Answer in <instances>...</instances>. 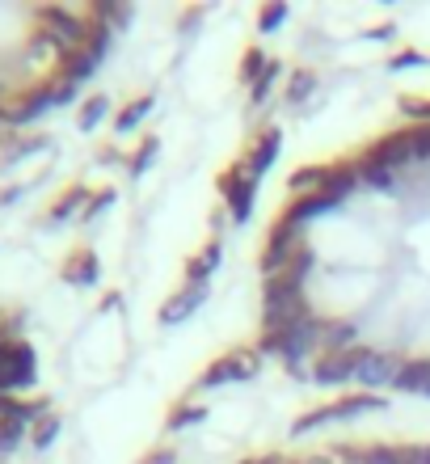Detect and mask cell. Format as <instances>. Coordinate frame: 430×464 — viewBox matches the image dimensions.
I'll use <instances>...</instances> for the list:
<instances>
[{"instance_id": "10", "label": "cell", "mask_w": 430, "mask_h": 464, "mask_svg": "<svg viewBox=\"0 0 430 464\" xmlns=\"http://www.w3.org/2000/svg\"><path fill=\"white\" fill-rule=\"evenodd\" d=\"M397 372H401V359L397 354H384V351H371L368 359H363V367H358V384H368V392L376 389V384H393Z\"/></svg>"}, {"instance_id": "51", "label": "cell", "mask_w": 430, "mask_h": 464, "mask_svg": "<svg viewBox=\"0 0 430 464\" xmlns=\"http://www.w3.org/2000/svg\"><path fill=\"white\" fill-rule=\"evenodd\" d=\"M0 122H9V119H5V106H0Z\"/></svg>"}, {"instance_id": "41", "label": "cell", "mask_w": 430, "mask_h": 464, "mask_svg": "<svg viewBox=\"0 0 430 464\" xmlns=\"http://www.w3.org/2000/svg\"><path fill=\"white\" fill-rule=\"evenodd\" d=\"M418 63H430L426 55H422V51H401V55H397V60L388 63V68H393V72H401V68H418Z\"/></svg>"}, {"instance_id": "7", "label": "cell", "mask_w": 430, "mask_h": 464, "mask_svg": "<svg viewBox=\"0 0 430 464\" xmlns=\"http://www.w3.org/2000/svg\"><path fill=\"white\" fill-rule=\"evenodd\" d=\"M363 160L368 165H380V169H401L406 160H414V148H409V131H388V135H380L376 144L363 152Z\"/></svg>"}, {"instance_id": "21", "label": "cell", "mask_w": 430, "mask_h": 464, "mask_svg": "<svg viewBox=\"0 0 430 464\" xmlns=\"http://www.w3.org/2000/svg\"><path fill=\"white\" fill-rule=\"evenodd\" d=\"M363 410H384V397L380 392H350V397H342V401H333V414L338 418H355L363 414Z\"/></svg>"}, {"instance_id": "50", "label": "cell", "mask_w": 430, "mask_h": 464, "mask_svg": "<svg viewBox=\"0 0 430 464\" xmlns=\"http://www.w3.org/2000/svg\"><path fill=\"white\" fill-rule=\"evenodd\" d=\"M312 464H333V460H330V456H317V460H312Z\"/></svg>"}, {"instance_id": "1", "label": "cell", "mask_w": 430, "mask_h": 464, "mask_svg": "<svg viewBox=\"0 0 430 464\" xmlns=\"http://www.w3.org/2000/svg\"><path fill=\"white\" fill-rule=\"evenodd\" d=\"M76 98V85H68V81H47V85H34L30 93H22V98H13V106H5V119L13 122V127H25V122H34L38 114L55 111V106H63V102Z\"/></svg>"}, {"instance_id": "3", "label": "cell", "mask_w": 430, "mask_h": 464, "mask_svg": "<svg viewBox=\"0 0 430 464\" xmlns=\"http://www.w3.org/2000/svg\"><path fill=\"white\" fill-rule=\"evenodd\" d=\"M38 376V354L30 343H5L0 346V392H17V389H30Z\"/></svg>"}, {"instance_id": "37", "label": "cell", "mask_w": 430, "mask_h": 464, "mask_svg": "<svg viewBox=\"0 0 430 464\" xmlns=\"http://www.w3.org/2000/svg\"><path fill=\"white\" fill-rule=\"evenodd\" d=\"M114 198H119V195H114V186H106V190H98V195L89 198V208L81 211V220H98V216H101V211H106V208H110Z\"/></svg>"}, {"instance_id": "49", "label": "cell", "mask_w": 430, "mask_h": 464, "mask_svg": "<svg viewBox=\"0 0 430 464\" xmlns=\"http://www.w3.org/2000/svg\"><path fill=\"white\" fill-rule=\"evenodd\" d=\"M418 464H430V443H426V448H422V460Z\"/></svg>"}, {"instance_id": "29", "label": "cell", "mask_w": 430, "mask_h": 464, "mask_svg": "<svg viewBox=\"0 0 430 464\" xmlns=\"http://www.w3.org/2000/svg\"><path fill=\"white\" fill-rule=\"evenodd\" d=\"M60 430H63V418L60 414L38 418V422H34V448H38V452H47L51 443L60 440Z\"/></svg>"}, {"instance_id": "11", "label": "cell", "mask_w": 430, "mask_h": 464, "mask_svg": "<svg viewBox=\"0 0 430 464\" xmlns=\"http://www.w3.org/2000/svg\"><path fill=\"white\" fill-rule=\"evenodd\" d=\"M279 148H283V131L279 127H266V131L258 135V144H253V152L245 157V165H249V173L262 182V173L271 169L274 160H279Z\"/></svg>"}, {"instance_id": "2", "label": "cell", "mask_w": 430, "mask_h": 464, "mask_svg": "<svg viewBox=\"0 0 430 464\" xmlns=\"http://www.w3.org/2000/svg\"><path fill=\"white\" fill-rule=\"evenodd\" d=\"M304 245H308L304 241V224H295L291 216H279L274 228H271V237H266V249H262V257H258L262 275H279Z\"/></svg>"}, {"instance_id": "32", "label": "cell", "mask_w": 430, "mask_h": 464, "mask_svg": "<svg viewBox=\"0 0 430 464\" xmlns=\"http://www.w3.org/2000/svg\"><path fill=\"white\" fill-rule=\"evenodd\" d=\"M320 178H325V169H320V165H308V169H295L291 178H287V186H291V195H304V190H320Z\"/></svg>"}, {"instance_id": "43", "label": "cell", "mask_w": 430, "mask_h": 464, "mask_svg": "<svg viewBox=\"0 0 430 464\" xmlns=\"http://www.w3.org/2000/svg\"><path fill=\"white\" fill-rule=\"evenodd\" d=\"M418 460H422V448H397L393 464H418Z\"/></svg>"}, {"instance_id": "23", "label": "cell", "mask_w": 430, "mask_h": 464, "mask_svg": "<svg viewBox=\"0 0 430 464\" xmlns=\"http://www.w3.org/2000/svg\"><path fill=\"white\" fill-rule=\"evenodd\" d=\"M312 93H317V72H312V68L291 72V85H287V106H304Z\"/></svg>"}, {"instance_id": "19", "label": "cell", "mask_w": 430, "mask_h": 464, "mask_svg": "<svg viewBox=\"0 0 430 464\" xmlns=\"http://www.w3.org/2000/svg\"><path fill=\"white\" fill-rule=\"evenodd\" d=\"M89 198H93V195H89L85 186H68V190H63V195L51 203V216H47V220L51 224L68 220V216H76V208H89Z\"/></svg>"}, {"instance_id": "39", "label": "cell", "mask_w": 430, "mask_h": 464, "mask_svg": "<svg viewBox=\"0 0 430 464\" xmlns=\"http://www.w3.org/2000/svg\"><path fill=\"white\" fill-rule=\"evenodd\" d=\"M355 169H358V182H371V186H388V182H393V173L380 169V165H368V160H358Z\"/></svg>"}, {"instance_id": "20", "label": "cell", "mask_w": 430, "mask_h": 464, "mask_svg": "<svg viewBox=\"0 0 430 464\" xmlns=\"http://www.w3.org/2000/svg\"><path fill=\"white\" fill-rule=\"evenodd\" d=\"M220 257H224V245H220V241H207V249H203V254L190 257V266H186V279H190V283H207V275L220 266Z\"/></svg>"}, {"instance_id": "30", "label": "cell", "mask_w": 430, "mask_h": 464, "mask_svg": "<svg viewBox=\"0 0 430 464\" xmlns=\"http://www.w3.org/2000/svg\"><path fill=\"white\" fill-rule=\"evenodd\" d=\"M89 17L106 22L110 30H123V25H131V9H127V5H110V0H106V5H93V13H89Z\"/></svg>"}, {"instance_id": "44", "label": "cell", "mask_w": 430, "mask_h": 464, "mask_svg": "<svg viewBox=\"0 0 430 464\" xmlns=\"http://www.w3.org/2000/svg\"><path fill=\"white\" fill-rule=\"evenodd\" d=\"M195 25H203V9H186V17H182V34H190Z\"/></svg>"}, {"instance_id": "42", "label": "cell", "mask_w": 430, "mask_h": 464, "mask_svg": "<svg viewBox=\"0 0 430 464\" xmlns=\"http://www.w3.org/2000/svg\"><path fill=\"white\" fill-rule=\"evenodd\" d=\"M177 460V452H173V448H165V443H160V448H152V452L144 456V460L139 464H173Z\"/></svg>"}, {"instance_id": "48", "label": "cell", "mask_w": 430, "mask_h": 464, "mask_svg": "<svg viewBox=\"0 0 430 464\" xmlns=\"http://www.w3.org/2000/svg\"><path fill=\"white\" fill-rule=\"evenodd\" d=\"M241 464H283L279 456H249V460H241Z\"/></svg>"}, {"instance_id": "24", "label": "cell", "mask_w": 430, "mask_h": 464, "mask_svg": "<svg viewBox=\"0 0 430 464\" xmlns=\"http://www.w3.org/2000/svg\"><path fill=\"white\" fill-rule=\"evenodd\" d=\"M325 422H338V414H333V405H317V410H308V414H300L291 422V435L300 440V435H308V430L325 427Z\"/></svg>"}, {"instance_id": "34", "label": "cell", "mask_w": 430, "mask_h": 464, "mask_svg": "<svg viewBox=\"0 0 430 464\" xmlns=\"http://www.w3.org/2000/svg\"><path fill=\"white\" fill-rule=\"evenodd\" d=\"M43 148H47V135H30V140H22V144H9V148H5V165H17L22 157L43 152Z\"/></svg>"}, {"instance_id": "16", "label": "cell", "mask_w": 430, "mask_h": 464, "mask_svg": "<svg viewBox=\"0 0 430 464\" xmlns=\"http://www.w3.org/2000/svg\"><path fill=\"white\" fill-rule=\"evenodd\" d=\"M355 186H358V169H355V165H333V169H325V178H320V190H325V195H333L338 203H342Z\"/></svg>"}, {"instance_id": "47", "label": "cell", "mask_w": 430, "mask_h": 464, "mask_svg": "<svg viewBox=\"0 0 430 464\" xmlns=\"http://www.w3.org/2000/svg\"><path fill=\"white\" fill-rule=\"evenodd\" d=\"M119 304H123V295H119V292H110V295H106V300H101V313H110V308H119Z\"/></svg>"}, {"instance_id": "28", "label": "cell", "mask_w": 430, "mask_h": 464, "mask_svg": "<svg viewBox=\"0 0 430 464\" xmlns=\"http://www.w3.org/2000/svg\"><path fill=\"white\" fill-rule=\"evenodd\" d=\"M106 111H110V98H89L85 106H81V114H76V127H81V131H93V127H98L101 119H106Z\"/></svg>"}, {"instance_id": "45", "label": "cell", "mask_w": 430, "mask_h": 464, "mask_svg": "<svg viewBox=\"0 0 430 464\" xmlns=\"http://www.w3.org/2000/svg\"><path fill=\"white\" fill-rule=\"evenodd\" d=\"M393 30H397L393 22H384V25H371V30H368V34H363V38H388V34H393Z\"/></svg>"}, {"instance_id": "27", "label": "cell", "mask_w": 430, "mask_h": 464, "mask_svg": "<svg viewBox=\"0 0 430 464\" xmlns=\"http://www.w3.org/2000/svg\"><path fill=\"white\" fill-rule=\"evenodd\" d=\"M279 72H283V63H279V60L266 63V72H262L258 81L249 85V106H262V102H266V93H271L274 81H279Z\"/></svg>"}, {"instance_id": "8", "label": "cell", "mask_w": 430, "mask_h": 464, "mask_svg": "<svg viewBox=\"0 0 430 464\" xmlns=\"http://www.w3.org/2000/svg\"><path fill=\"white\" fill-rule=\"evenodd\" d=\"M207 304V283H186L182 292H173L160 308V325H182L186 317H195V308Z\"/></svg>"}, {"instance_id": "13", "label": "cell", "mask_w": 430, "mask_h": 464, "mask_svg": "<svg viewBox=\"0 0 430 464\" xmlns=\"http://www.w3.org/2000/svg\"><path fill=\"white\" fill-rule=\"evenodd\" d=\"M397 392H426L430 389V359H406L393 380Z\"/></svg>"}, {"instance_id": "6", "label": "cell", "mask_w": 430, "mask_h": 464, "mask_svg": "<svg viewBox=\"0 0 430 464\" xmlns=\"http://www.w3.org/2000/svg\"><path fill=\"white\" fill-rule=\"evenodd\" d=\"M368 354H371V346H350V351L320 354L317 367H312V380H317V384H346V380L358 376V367H363Z\"/></svg>"}, {"instance_id": "15", "label": "cell", "mask_w": 430, "mask_h": 464, "mask_svg": "<svg viewBox=\"0 0 430 464\" xmlns=\"http://www.w3.org/2000/svg\"><path fill=\"white\" fill-rule=\"evenodd\" d=\"M152 106H157V98H152V93H144V98H136V102H127L123 111L114 114V131H119V135H131L139 122L152 114Z\"/></svg>"}, {"instance_id": "4", "label": "cell", "mask_w": 430, "mask_h": 464, "mask_svg": "<svg viewBox=\"0 0 430 464\" xmlns=\"http://www.w3.org/2000/svg\"><path fill=\"white\" fill-rule=\"evenodd\" d=\"M220 195L228 198V211H233L236 224H245L249 216H253V198H258V178L249 173V165L241 160V165H228V169L220 173Z\"/></svg>"}, {"instance_id": "40", "label": "cell", "mask_w": 430, "mask_h": 464, "mask_svg": "<svg viewBox=\"0 0 430 464\" xmlns=\"http://www.w3.org/2000/svg\"><path fill=\"white\" fill-rule=\"evenodd\" d=\"M401 114H409V119H418V122H430V102L406 98V102H401Z\"/></svg>"}, {"instance_id": "52", "label": "cell", "mask_w": 430, "mask_h": 464, "mask_svg": "<svg viewBox=\"0 0 430 464\" xmlns=\"http://www.w3.org/2000/svg\"><path fill=\"white\" fill-rule=\"evenodd\" d=\"M0 98H5V81H0Z\"/></svg>"}, {"instance_id": "12", "label": "cell", "mask_w": 430, "mask_h": 464, "mask_svg": "<svg viewBox=\"0 0 430 464\" xmlns=\"http://www.w3.org/2000/svg\"><path fill=\"white\" fill-rule=\"evenodd\" d=\"M93 72H98V60H93L89 51H63L60 63H55V76L68 81V85H81V81H89Z\"/></svg>"}, {"instance_id": "17", "label": "cell", "mask_w": 430, "mask_h": 464, "mask_svg": "<svg viewBox=\"0 0 430 464\" xmlns=\"http://www.w3.org/2000/svg\"><path fill=\"white\" fill-rule=\"evenodd\" d=\"M350 343H355V325H346V321H320L317 346H325V354L350 351Z\"/></svg>"}, {"instance_id": "22", "label": "cell", "mask_w": 430, "mask_h": 464, "mask_svg": "<svg viewBox=\"0 0 430 464\" xmlns=\"http://www.w3.org/2000/svg\"><path fill=\"white\" fill-rule=\"evenodd\" d=\"M110 38H114V30H110V25H106V22H98V17H89L85 47H81V51H89V55H93V60L101 63V55L110 51Z\"/></svg>"}, {"instance_id": "26", "label": "cell", "mask_w": 430, "mask_h": 464, "mask_svg": "<svg viewBox=\"0 0 430 464\" xmlns=\"http://www.w3.org/2000/svg\"><path fill=\"white\" fill-rule=\"evenodd\" d=\"M160 152V135H144V144L136 148V157L127 160V169H131V178H139V173H148V165L157 160Z\"/></svg>"}, {"instance_id": "5", "label": "cell", "mask_w": 430, "mask_h": 464, "mask_svg": "<svg viewBox=\"0 0 430 464\" xmlns=\"http://www.w3.org/2000/svg\"><path fill=\"white\" fill-rule=\"evenodd\" d=\"M38 25H43V38H47L51 47H60V55H63V51H81V47H85L89 22L72 17L68 9H55V5L38 9Z\"/></svg>"}, {"instance_id": "25", "label": "cell", "mask_w": 430, "mask_h": 464, "mask_svg": "<svg viewBox=\"0 0 430 464\" xmlns=\"http://www.w3.org/2000/svg\"><path fill=\"white\" fill-rule=\"evenodd\" d=\"M207 418V410L203 405H195V401H182L177 410H173L169 418H165V430H186V427H198Z\"/></svg>"}, {"instance_id": "38", "label": "cell", "mask_w": 430, "mask_h": 464, "mask_svg": "<svg viewBox=\"0 0 430 464\" xmlns=\"http://www.w3.org/2000/svg\"><path fill=\"white\" fill-rule=\"evenodd\" d=\"M358 464H393L397 460V448H388V443H376V448H368V452L355 456Z\"/></svg>"}, {"instance_id": "46", "label": "cell", "mask_w": 430, "mask_h": 464, "mask_svg": "<svg viewBox=\"0 0 430 464\" xmlns=\"http://www.w3.org/2000/svg\"><path fill=\"white\" fill-rule=\"evenodd\" d=\"M22 195H25L22 186H13V190H5V195H0V208H9V203H17Z\"/></svg>"}, {"instance_id": "31", "label": "cell", "mask_w": 430, "mask_h": 464, "mask_svg": "<svg viewBox=\"0 0 430 464\" xmlns=\"http://www.w3.org/2000/svg\"><path fill=\"white\" fill-rule=\"evenodd\" d=\"M266 63H271V60H266V51H262V47H249L245 55H241V81H245V85H253V81L266 72Z\"/></svg>"}, {"instance_id": "14", "label": "cell", "mask_w": 430, "mask_h": 464, "mask_svg": "<svg viewBox=\"0 0 430 464\" xmlns=\"http://www.w3.org/2000/svg\"><path fill=\"white\" fill-rule=\"evenodd\" d=\"M330 208H338V198L325 195V190H312V195H300V198H295L283 216H291L295 224H304V220H312V216H325Z\"/></svg>"}, {"instance_id": "36", "label": "cell", "mask_w": 430, "mask_h": 464, "mask_svg": "<svg viewBox=\"0 0 430 464\" xmlns=\"http://www.w3.org/2000/svg\"><path fill=\"white\" fill-rule=\"evenodd\" d=\"M409 148H414V160H430V122H418L409 131Z\"/></svg>"}, {"instance_id": "18", "label": "cell", "mask_w": 430, "mask_h": 464, "mask_svg": "<svg viewBox=\"0 0 430 464\" xmlns=\"http://www.w3.org/2000/svg\"><path fill=\"white\" fill-rule=\"evenodd\" d=\"M228 380H241V367H236V351L233 354H220L215 363L198 376V389H220V384H228Z\"/></svg>"}, {"instance_id": "9", "label": "cell", "mask_w": 430, "mask_h": 464, "mask_svg": "<svg viewBox=\"0 0 430 464\" xmlns=\"http://www.w3.org/2000/svg\"><path fill=\"white\" fill-rule=\"evenodd\" d=\"M60 275H63V283H72V287H89V283H98L101 262H98V254H93L89 245H81V249L68 254V262H63Z\"/></svg>"}, {"instance_id": "35", "label": "cell", "mask_w": 430, "mask_h": 464, "mask_svg": "<svg viewBox=\"0 0 430 464\" xmlns=\"http://www.w3.org/2000/svg\"><path fill=\"white\" fill-rule=\"evenodd\" d=\"M283 22H287V5H283V0H279V5H266V9L258 13V30H262V34L279 30Z\"/></svg>"}, {"instance_id": "33", "label": "cell", "mask_w": 430, "mask_h": 464, "mask_svg": "<svg viewBox=\"0 0 430 464\" xmlns=\"http://www.w3.org/2000/svg\"><path fill=\"white\" fill-rule=\"evenodd\" d=\"M25 435V422L22 418H0V456H9Z\"/></svg>"}, {"instance_id": "53", "label": "cell", "mask_w": 430, "mask_h": 464, "mask_svg": "<svg viewBox=\"0 0 430 464\" xmlns=\"http://www.w3.org/2000/svg\"><path fill=\"white\" fill-rule=\"evenodd\" d=\"M426 397H430V389H426Z\"/></svg>"}]
</instances>
